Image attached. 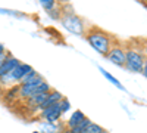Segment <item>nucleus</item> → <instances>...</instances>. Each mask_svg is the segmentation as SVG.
I'll return each mask as SVG.
<instances>
[{
  "mask_svg": "<svg viewBox=\"0 0 147 133\" xmlns=\"http://www.w3.org/2000/svg\"><path fill=\"white\" fill-rule=\"evenodd\" d=\"M85 40L90 43V46L93 49L100 53L102 56H106L107 52L110 50V47L113 44V35L109 34L107 31L96 27V25H90L85 31Z\"/></svg>",
  "mask_w": 147,
  "mask_h": 133,
  "instance_id": "f257e3e1",
  "label": "nucleus"
},
{
  "mask_svg": "<svg viewBox=\"0 0 147 133\" xmlns=\"http://www.w3.org/2000/svg\"><path fill=\"white\" fill-rule=\"evenodd\" d=\"M60 22L62 25L72 34L77 35H85V31H87V24L84 22V19L81 16H78L74 12H63L62 18H60Z\"/></svg>",
  "mask_w": 147,
  "mask_h": 133,
  "instance_id": "f03ea898",
  "label": "nucleus"
},
{
  "mask_svg": "<svg viewBox=\"0 0 147 133\" xmlns=\"http://www.w3.org/2000/svg\"><path fill=\"white\" fill-rule=\"evenodd\" d=\"M125 70H128L129 72H141L143 71V65L146 61V56L143 53L141 49H137V47H127L125 49Z\"/></svg>",
  "mask_w": 147,
  "mask_h": 133,
  "instance_id": "7ed1b4c3",
  "label": "nucleus"
},
{
  "mask_svg": "<svg viewBox=\"0 0 147 133\" xmlns=\"http://www.w3.org/2000/svg\"><path fill=\"white\" fill-rule=\"evenodd\" d=\"M34 68L31 67V65H28V64H19L18 67H15L13 70H12L9 74H6L5 77H2L0 78V84H12V83H19L24 77H25L28 72H31Z\"/></svg>",
  "mask_w": 147,
  "mask_h": 133,
  "instance_id": "20e7f679",
  "label": "nucleus"
},
{
  "mask_svg": "<svg viewBox=\"0 0 147 133\" xmlns=\"http://www.w3.org/2000/svg\"><path fill=\"white\" fill-rule=\"evenodd\" d=\"M107 61H110L112 64L118 65V67H125V59H127V55H125V47L122 46L121 43L118 44H112L110 50L107 52V55L105 56Z\"/></svg>",
  "mask_w": 147,
  "mask_h": 133,
  "instance_id": "39448f33",
  "label": "nucleus"
},
{
  "mask_svg": "<svg viewBox=\"0 0 147 133\" xmlns=\"http://www.w3.org/2000/svg\"><path fill=\"white\" fill-rule=\"evenodd\" d=\"M62 114H63V113H62V110H60V105H59V102H57V104H55V105H52V106L44 108L43 111H40V113H38V117L44 120V123L55 124V123H57L59 120H60Z\"/></svg>",
  "mask_w": 147,
  "mask_h": 133,
  "instance_id": "423d86ee",
  "label": "nucleus"
},
{
  "mask_svg": "<svg viewBox=\"0 0 147 133\" xmlns=\"http://www.w3.org/2000/svg\"><path fill=\"white\" fill-rule=\"evenodd\" d=\"M44 81H46V80L38 74V77H37L35 80H32V81H30V83H27V84H19V96H18V98L27 101L28 98H31V96L35 93L37 87H38L41 83H44Z\"/></svg>",
  "mask_w": 147,
  "mask_h": 133,
  "instance_id": "0eeeda50",
  "label": "nucleus"
},
{
  "mask_svg": "<svg viewBox=\"0 0 147 133\" xmlns=\"http://www.w3.org/2000/svg\"><path fill=\"white\" fill-rule=\"evenodd\" d=\"M21 62H19V59L18 58H15L12 53H9V56H7V59L3 62V65L0 67V78L2 77H5L6 74H9V72L13 70L15 67H18Z\"/></svg>",
  "mask_w": 147,
  "mask_h": 133,
  "instance_id": "6e6552de",
  "label": "nucleus"
},
{
  "mask_svg": "<svg viewBox=\"0 0 147 133\" xmlns=\"http://www.w3.org/2000/svg\"><path fill=\"white\" fill-rule=\"evenodd\" d=\"M65 98V96L60 93V92H57V90H50L49 92V95H47V98H46V101H44V104L40 106V110H38V113L40 111H43L44 108H47V106H52V105H55V104H57V102H60Z\"/></svg>",
  "mask_w": 147,
  "mask_h": 133,
  "instance_id": "1a4fd4ad",
  "label": "nucleus"
},
{
  "mask_svg": "<svg viewBox=\"0 0 147 133\" xmlns=\"http://www.w3.org/2000/svg\"><path fill=\"white\" fill-rule=\"evenodd\" d=\"M85 118V114L81 111V110H77L75 113H74L69 118H68V121L65 123V129H72V127H75L78 123H81L82 121V120Z\"/></svg>",
  "mask_w": 147,
  "mask_h": 133,
  "instance_id": "9d476101",
  "label": "nucleus"
},
{
  "mask_svg": "<svg viewBox=\"0 0 147 133\" xmlns=\"http://www.w3.org/2000/svg\"><path fill=\"white\" fill-rule=\"evenodd\" d=\"M18 96H19V84H13V86H10L9 89H6L3 101L5 102H12V101L18 99Z\"/></svg>",
  "mask_w": 147,
  "mask_h": 133,
  "instance_id": "9b49d317",
  "label": "nucleus"
},
{
  "mask_svg": "<svg viewBox=\"0 0 147 133\" xmlns=\"http://www.w3.org/2000/svg\"><path fill=\"white\" fill-rule=\"evenodd\" d=\"M62 130H65V124H49V123H43L41 124V133H60Z\"/></svg>",
  "mask_w": 147,
  "mask_h": 133,
  "instance_id": "f8f14e48",
  "label": "nucleus"
},
{
  "mask_svg": "<svg viewBox=\"0 0 147 133\" xmlns=\"http://www.w3.org/2000/svg\"><path fill=\"white\" fill-rule=\"evenodd\" d=\"M91 123H93L91 120H90L88 117H85V118L82 120L81 123H78V124H77L75 127L69 129L68 132H69V133H84V132H85V129H87V127H88V126H90Z\"/></svg>",
  "mask_w": 147,
  "mask_h": 133,
  "instance_id": "ddd939ff",
  "label": "nucleus"
},
{
  "mask_svg": "<svg viewBox=\"0 0 147 133\" xmlns=\"http://www.w3.org/2000/svg\"><path fill=\"white\" fill-rule=\"evenodd\" d=\"M100 72H102V74H103V76H105V77H106V78L110 81V83H113V84H115V86H116L118 89H124V87H122V84L119 83V80H116V78H115L112 74H109V72H107L105 68H100Z\"/></svg>",
  "mask_w": 147,
  "mask_h": 133,
  "instance_id": "4468645a",
  "label": "nucleus"
},
{
  "mask_svg": "<svg viewBox=\"0 0 147 133\" xmlns=\"http://www.w3.org/2000/svg\"><path fill=\"white\" fill-rule=\"evenodd\" d=\"M49 14V16L50 18H53L55 21H60V18H62V15H63V12L60 10V8H59V5L53 9V10H50V12H47Z\"/></svg>",
  "mask_w": 147,
  "mask_h": 133,
  "instance_id": "2eb2a0df",
  "label": "nucleus"
},
{
  "mask_svg": "<svg viewBox=\"0 0 147 133\" xmlns=\"http://www.w3.org/2000/svg\"><path fill=\"white\" fill-rule=\"evenodd\" d=\"M40 5L46 9V12H50V10H53L57 6V3L55 2V0H41Z\"/></svg>",
  "mask_w": 147,
  "mask_h": 133,
  "instance_id": "dca6fc26",
  "label": "nucleus"
},
{
  "mask_svg": "<svg viewBox=\"0 0 147 133\" xmlns=\"http://www.w3.org/2000/svg\"><path fill=\"white\" fill-rule=\"evenodd\" d=\"M105 129L102 127V126H99V124H96V123H91L87 129H85V132L84 133H102Z\"/></svg>",
  "mask_w": 147,
  "mask_h": 133,
  "instance_id": "f3484780",
  "label": "nucleus"
},
{
  "mask_svg": "<svg viewBox=\"0 0 147 133\" xmlns=\"http://www.w3.org/2000/svg\"><path fill=\"white\" fill-rule=\"evenodd\" d=\"M59 105H60V110H62V113H66L69 108H71V102L66 99V98H63L62 101L59 102Z\"/></svg>",
  "mask_w": 147,
  "mask_h": 133,
  "instance_id": "a211bd4d",
  "label": "nucleus"
},
{
  "mask_svg": "<svg viewBox=\"0 0 147 133\" xmlns=\"http://www.w3.org/2000/svg\"><path fill=\"white\" fill-rule=\"evenodd\" d=\"M9 53H10V52H7V50H6L5 53H2V55H0V67H2V65H3V62H5L6 59H7Z\"/></svg>",
  "mask_w": 147,
  "mask_h": 133,
  "instance_id": "6ab92c4d",
  "label": "nucleus"
},
{
  "mask_svg": "<svg viewBox=\"0 0 147 133\" xmlns=\"http://www.w3.org/2000/svg\"><path fill=\"white\" fill-rule=\"evenodd\" d=\"M141 74L147 78V58H146V61H144V65H143V71H141Z\"/></svg>",
  "mask_w": 147,
  "mask_h": 133,
  "instance_id": "aec40b11",
  "label": "nucleus"
},
{
  "mask_svg": "<svg viewBox=\"0 0 147 133\" xmlns=\"http://www.w3.org/2000/svg\"><path fill=\"white\" fill-rule=\"evenodd\" d=\"M143 53H144V56L147 58V42H146L144 46H143Z\"/></svg>",
  "mask_w": 147,
  "mask_h": 133,
  "instance_id": "412c9836",
  "label": "nucleus"
},
{
  "mask_svg": "<svg viewBox=\"0 0 147 133\" xmlns=\"http://www.w3.org/2000/svg\"><path fill=\"white\" fill-rule=\"evenodd\" d=\"M6 52V47L2 44V43H0V55H2V53H5Z\"/></svg>",
  "mask_w": 147,
  "mask_h": 133,
  "instance_id": "4be33fe9",
  "label": "nucleus"
},
{
  "mask_svg": "<svg viewBox=\"0 0 147 133\" xmlns=\"http://www.w3.org/2000/svg\"><path fill=\"white\" fill-rule=\"evenodd\" d=\"M60 133H69V132H68V129H65V130H62Z\"/></svg>",
  "mask_w": 147,
  "mask_h": 133,
  "instance_id": "5701e85b",
  "label": "nucleus"
},
{
  "mask_svg": "<svg viewBox=\"0 0 147 133\" xmlns=\"http://www.w3.org/2000/svg\"><path fill=\"white\" fill-rule=\"evenodd\" d=\"M102 133H109V132H107V130H103V132H102Z\"/></svg>",
  "mask_w": 147,
  "mask_h": 133,
  "instance_id": "b1692460",
  "label": "nucleus"
},
{
  "mask_svg": "<svg viewBox=\"0 0 147 133\" xmlns=\"http://www.w3.org/2000/svg\"><path fill=\"white\" fill-rule=\"evenodd\" d=\"M0 96H2V87H0Z\"/></svg>",
  "mask_w": 147,
  "mask_h": 133,
  "instance_id": "393cba45",
  "label": "nucleus"
},
{
  "mask_svg": "<svg viewBox=\"0 0 147 133\" xmlns=\"http://www.w3.org/2000/svg\"><path fill=\"white\" fill-rule=\"evenodd\" d=\"M144 6H146V8H147V2H144Z\"/></svg>",
  "mask_w": 147,
  "mask_h": 133,
  "instance_id": "a878e982",
  "label": "nucleus"
},
{
  "mask_svg": "<svg viewBox=\"0 0 147 133\" xmlns=\"http://www.w3.org/2000/svg\"><path fill=\"white\" fill-rule=\"evenodd\" d=\"M32 133H41V132H32Z\"/></svg>",
  "mask_w": 147,
  "mask_h": 133,
  "instance_id": "bb28decb",
  "label": "nucleus"
}]
</instances>
